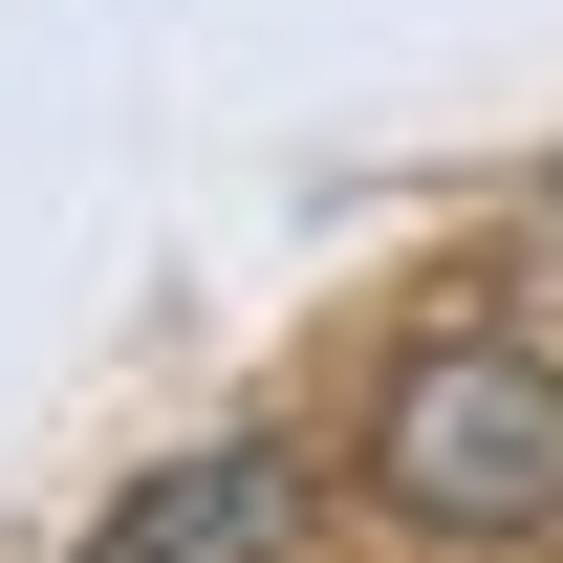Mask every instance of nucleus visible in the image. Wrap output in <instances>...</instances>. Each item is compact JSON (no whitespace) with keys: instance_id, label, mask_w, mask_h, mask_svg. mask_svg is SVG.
Masks as SVG:
<instances>
[{"instance_id":"f257e3e1","label":"nucleus","mask_w":563,"mask_h":563,"mask_svg":"<svg viewBox=\"0 0 563 563\" xmlns=\"http://www.w3.org/2000/svg\"><path fill=\"white\" fill-rule=\"evenodd\" d=\"M368 498L412 542H563V368L542 347H412L368 390Z\"/></svg>"},{"instance_id":"f03ea898","label":"nucleus","mask_w":563,"mask_h":563,"mask_svg":"<svg viewBox=\"0 0 563 563\" xmlns=\"http://www.w3.org/2000/svg\"><path fill=\"white\" fill-rule=\"evenodd\" d=\"M282 542H303V455H261V433H217L87 520V563H282Z\"/></svg>"}]
</instances>
